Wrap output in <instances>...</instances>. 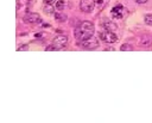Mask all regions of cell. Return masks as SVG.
Here are the masks:
<instances>
[{
  "instance_id": "obj_9",
  "label": "cell",
  "mask_w": 152,
  "mask_h": 123,
  "mask_svg": "<svg viewBox=\"0 0 152 123\" xmlns=\"http://www.w3.org/2000/svg\"><path fill=\"white\" fill-rule=\"evenodd\" d=\"M151 42H152V38H151V36H148V35H144V36H141L140 39H139V44H140L141 47H147V45L151 44Z\"/></svg>"
},
{
  "instance_id": "obj_15",
  "label": "cell",
  "mask_w": 152,
  "mask_h": 123,
  "mask_svg": "<svg viewBox=\"0 0 152 123\" xmlns=\"http://www.w3.org/2000/svg\"><path fill=\"white\" fill-rule=\"evenodd\" d=\"M120 50L121 51H131V50H133V47L131 44H122L120 47Z\"/></svg>"
},
{
  "instance_id": "obj_8",
  "label": "cell",
  "mask_w": 152,
  "mask_h": 123,
  "mask_svg": "<svg viewBox=\"0 0 152 123\" xmlns=\"http://www.w3.org/2000/svg\"><path fill=\"white\" fill-rule=\"evenodd\" d=\"M78 29L84 30V31H91V30H94V25H93V23L84 20V21H81V23H80Z\"/></svg>"
},
{
  "instance_id": "obj_14",
  "label": "cell",
  "mask_w": 152,
  "mask_h": 123,
  "mask_svg": "<svg viewBox=\"0 0 152 123\" xmlns=\"http://www.w3.org/2000/svg\"><path fill=\"white\" fill-rule=\"evenodd\" d=\"M55 17H56V19L59 20V21H65V20H66V16L62 14L59 11H58V13H55Z\"/></svg>"
},
{
  "instance_id": "obj_2",
  "label": "cell",
  "mask_w": 152,
  "mask_h": 123,
  "mask_svg": "<svg viewBox=\"0 0 152 123\" xmlns=\"http://www.w3.org/2000/svg\"><path fill=\"white\" fill-rule=\"evenodd\" d=\"M100 37L106 43H115L118 41V36L114 33V31H109V30H104L103 32H101Z\"/></svg>"
},
{
  "instance_id": "obj_12",
  "label": "cell",
  "mask_w": 152,
  "mask_h": 123,
  "mask_svg": "<svg viewBox=\"0 0 152 123\" xmlns=\"http://www.w3.org/2000/svg\"><path fill=\"white\" fill-rule=\"evenodd\" d=\"M144 21L146 25L152 26V14H145L144 16Z\"/></svg>"
},
{
  "instance_id": "obj_3",
  "label": "cell",
  "mask_w": 152,
  "mask_h": 123,
  "mask_svg": "<svg viewBox=\"0 0 152 123\" xmlns=\"http://www.w3.org/2000/svg\"><path fill=\"white\" fill-rule=\"evenodd\" d=\"M125 14H126V8L122 5H116V6H114L112 8V17H113V19H116V20L122 19Z\"/></svg>"
},
{
  "instance_id": "obj_19",
  "label": "cell",
  "mask_w": 152,
  "mask_h": 123,
  "mask_svg": "<svg viewBox=\"0 0 152 123\" xmlns=\"http://www.w3.org/2000/svg\"><path fill=\"white\" fill-rule=\"evenodd\" d=\"M135 2H138V4H145L147 0H134Z\"/></svg>"
},
{
  "instance_id": "obj_13",
  "label": "cell",
  "mask_w": 152,
  "mask_h": 123,
  "mask_svg": "<svg viewBox=\"0 0 152 123\" xmlns=\"http://www.w3.org/2000/svg\"><path fill=\"white\" fill-rule=\"evenodd\" d=\"M64 6H65V4H64L63 0H58V1H56V8H57V11H63Z\"/></svg>"
},
{
  "instance_id": "obj_17",
  "label": "cell",
  "mask_w": 152,
  "mask_h": 123,
  "mask_svg": "<svg viewBox=\"0 0 152 123\" xmlns=\"http://www.w3.org/2000/svg\"><path fill=\"white\" fill-rule=\"evenodd\" d=\"M26 48H27V45H26V44H24V45H19L17 50H26Z\"/></svg>"
},
{
  "instance_id": "obj_1",
  "label": "cell",
  "mask_w": 152,
  "mask_h": 123,
  "mask_svg": "<svg viewBox=\"0 0 152 123\" xmlns=\"http://www.w3.org/2000/svg\"><path fill=\"white\" fill-rule=\"evenodd\" d=\"M93 35H94V30H91V31H84V30H81V29L76 27L75 31H74V36H75V38L78 39V41H81V42L91 38Z\"/></svg>"
},
{
  "instance_id": "obj_10",
  "label": "cell",
  "mask_w": 152,
  "mask_h": 123,
  "mask_svg": "<svg viewBox=\"0 0 152 123\" xmlns=\"http://www.w3.org/2000/svg\"><path fill=\"white\" fill-rule=\"evenodd\" d=\"M103 26H104L106 30H109V31H115V30L118 29V25H116L114 21H112V20H107V19L103 21Z\"/></svg>"
},
{
  "instance_id": "obj_6",
  "label": "cell",
  "mask_w": 152,
  "mask_h": 123,
  "mask_svg": "<svg viewBox=\"0 0 152 123\" xmlns=\"http://www.w3.org/2000/svg\"><path fill=\"white\" fill-rule=\"evenodd\" d=\"M68 39H69V38H68L66 36L61 35V36H57V37H55V38H53L52 44H53V45H56L58 49H61V48H64V47L66 45Z\"/></svg>"
},
{
  "instance_id": "obj_7",
  "label": "cell",
  "mask_w": 152,
  "mask_h": 123,
  "mask_svg": "<svg viewBox=\"0 0 152 123\" xmlns=\"http://www.w3.org/2000/svg\"><path fill=\"white\" fill-rule=\"evenodd\" d=\"M82 47L87 48V49H96L99 47V41L97 39H86L83 42H81Z\"/></svg>"
},
{
  "instance_id": "obj_16",
  "label": "cell",
  "mask_w": 152,
  "mask_h": 123,
  "mask_svg": "<svg viewBox=\"0 0 152 123\" xmlns=\"http://www.w3.org/2000/svg\"><path fill=\"white\" fill-rule=\"evenodd\" d=\"M45 50H46V51H52V50H59V49H58L56 45H53V44H52V45H48Z\"/></svg>"
},
{
  "instance_id": "obj_11",
  "label": "cell",
  "mask_w": 152,
  "mask_h": 123,
  "mask_svg": "<svg viewBox=\"0 0 152 123\" xmlns=\"http://www.w3.org/2000/svg\"><path fill=\"white\" fill-rule=\"evenodd\" d=\"M43 11H44L46 14H52V13L55 12V10H53V7H52L51 4H45L44 7H43Z\"/></svg>"
},
{
  "instance_id": "obj_5",
  "label": "cell",
  "mask_w": 152,
  "mask_h": 123,
  "mask_svg": "<svg viewBox=\"0 0 152 123\" xmlns=\"http://www.w3.org/2000/svg\"><path fill=\"white\" fill-rule=\"evenodd\" d=\"M23 20H24L26 24H33V23H39V21H40V17H39L38 13L31 12V13L25 14L24 18H23Z\"/></svg>"
},
{
  "instance_id": "obj_18",
  "label": "cell",
  "mask_w": 152,
  "mask_h": 123,
  "mask_svg": "<svg viewBox=\"0 0 152 123\" xmlns=\"http://www.w3.org/2000/svg\"><path fill=\"white\" fill-rule=\"evenodd\" d=\"M55 1H56V0H44V2H45V4H51V5H52Z\"/></svg>"
},
{
  "instance_id": "obj_4",
  "label": "cell",
  "mask_w": 152,
  "mask_h": 123,
  "mask_svg": "<svg viewBox=\"0 0 152 123\" xmlns=\"http://www.w3.org/2000/svg\"><path fill=\"white\" fill-rule=\"evenodd\" d=\"M95 7V0H81L80 8L83 12H91Z\"/></svg>"
}]
</instances>
